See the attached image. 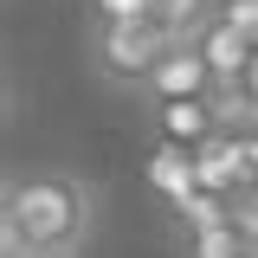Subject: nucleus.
<instances>
[{
  "label": "nucleus",
  "instance_id": "f257e3e1",
  "mask_svg": "<svg viewBox=\"0 0 258 258\" xmlns=\"http://www.w3.org/2000/svg\"><path fill=\"white\" fill-rule=\"evenodd\" d=\"M97 232V187L71 168H20L0 194V252H84Z\"/></svg>",
  "mask_w": 258,
  "mask_h": 258
},
{
  "label": "nucleus",
  "instance_id": "f03ea898",
  "mask_svg": "<svg viewBox=\"0 0 258 258\" xmlns=\"http://www.w3.org/2000/svg\"><path fill=\"white\" fill-rule=\"evenodd\" d=\"M181 39L155 20H84V64L110 91H142Z\"/></svg>",
  "mask_w": 258,
  "mask_h": 258
},
{
  "label": "nucleus",
  "instance_id": "7ed1b4c3",
  "mask_svg": "<svg viewBox=\"0 0 258 258\" xmlns=\"http://www.w3.org/2000/svg\"><path fill=\"white\" fill-rule=\"evenodd\" d=\"M136 97H142L149 110H161V103H187V97H220V84H213V64L200 58V45L181 39V45L155 64V78H149Z\"/></svg>",
  "mask_w": 258,
  "mask_h": 258
},
{
  "label": "nucleus",
  "instance_id": "20e7f679",
  "mask_svg": "<svg viewBox=\"0 0 258 258\" xmlns=\"http://www.w3.org/2000/svg\"><path fill=\"white\" fill-rule=\"evenodd\" d=\"M187 258H258V245L245 239V226L232 220V213H220V220H200L187 226Z\"/></svg>",
  "mask_w": 258,
  "mask_h": 258
},
{
  "label": "nucleus",
  "instance_id": "39448f33",
  "mask_svg": "<svg viewBox=\"0 0 258 258\" xmlns=\"http://www.w3.org/2000/svg\"><path fill=\"white\" fill-rule=\"evenodd\" d=\"M220 7H226V0H149V20H155V26H168L174 39H194V32L207 26Z\"/></svg>",
  "mask_w": 258,
  "mask_h": 258
},
{
  "label": "nucleus",
  "instance_id": "423d86ee",
  "mask_svg": "<svg viewBox=\"0 0 258 258\" xmlns=\"http://www.w3.org/2000/svg\"><path fill=\"white\" fill-rule=\"evenodd\" d=\"M84 20H149V0H84Z\"/></svg>",
  "mask_w": 258,
  "mask_h": 258
},
{
  "label": "nucleus",
  "instance_id": "0eeeda50",
  "mask_svg": "<svg viewBox=\"0 0 258 258\" xmlns=\"http://www.w3.org/2000/svg\"><path fill=\"white\" fill-rule=\"evenodd\" d=\"M239 103H245V116L258 123V52H252V64H245V84H239ZM245 123V129H252Z\"/></svg>",
  "mask_w": 258,
  "mask_h": 258
},
{
  "label": "nucleus",
  "instance_id": "6e6552de",
  "mask_svg": "<svg viewBox=\"0 0 258 258\" xmlns=\"http://www.w3.org/2000/svg\"><path fill=\"white\" fill-rule=\"evenodd\" d=\"M0 258H84V252H0Z\"/></svg>",
  "mask_w": 258,
  "mask_h": 258
},
{
  "label": "nucleus",
  "instance_id": "1a4fd4ad",
  "mask_svg": "<svg viewBox=\"0 0 258 258\" xmlns=\"http://www.w3.org/2000/svg\"><path fill=\"white\" fill-rule=\"evenodd\" d=\"M245 149H252V168H258V123L245 129Z\"/></svg>",
  "mask_w": 258,
  "mask_h": 258
}]
</instances>
